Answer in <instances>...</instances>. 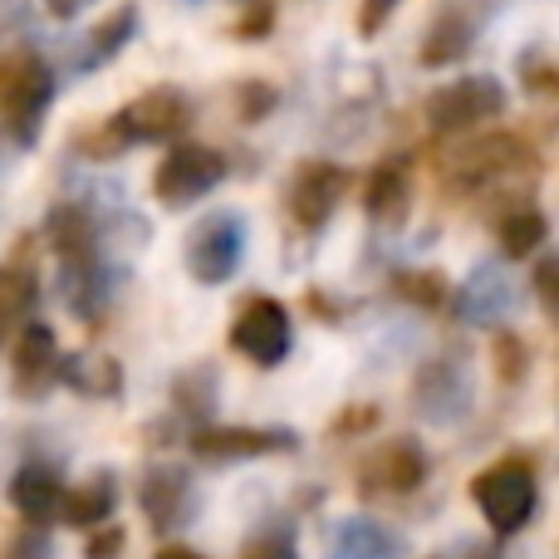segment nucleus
Masks as SVG:
<instances>
[{"label":"nucleus","mask_w":559,"mask_h":559,"mask_svg":"<svg viewBox=\"0 0 559 559\" xmlns=\"http://www.w3.org/2000/svg\"><path fill=\"white\" fill-rule=\"evenodd\" d=\"M226 177V157L206 143H177L173 153L157 163L153 173V197L167 212H182V206L202 202L206 192H216Z\"/></svg>","instance_id":"3"},{"label":"nucleus","mask_w":559,"mask_h":559,"mask_svg":"<svg viewBox=\"0 0 559 559\" xmlns=\"http://www.w3.org/2000/svg\"><path fill=\"white\" fill-rule=\"evenodd\" d=\"M241 559H299L295 531L289 525H261L241 540Z\"/></svg>","instance_id":"28"},{"label":"nucleus","mask_w":559,"mask_h":559,"mask_svg":"<svg viewBox=\"0 0 559 559\" xmlns=\"http://www.w3.org/2000/svg\"><path fill=\"white\" fill-rule=\"evenodd\" d=\"M10 559H49V540H45V525H29L15 545H10Z\"/></svg>","instance_id":"35"},{"label":"nucleus","mask_w":559,"mask_h":559,"mask_svg":"<svg viewBox=\"0 0 559 559\" xmlns=\"http://www.w3.org/2000/svg\"><path fill=\"white\" fill-rule=\"evenodd\" d=\"M271 25H275V10L265 5V0H251V10H246L241 25H236V35L255 39V35H271Z\"/></svg>","instance_id":"34"},{"label":"nucleus","mask_w":559,"mask_h":559,"mask_svg":"<svg viewBox=\"0 0 559 559\" xmlns=\"http://www.w3.org/2000/svg\"><path fill=\"white\" fill-rule=\"evenodd\" d=\"M545 236H550V222H545V212H535V206H515V212H506L501 226H496V241H501V251L511 255V261L535 255L545 246Z\"/></svg>","instance_id":"25"},{"label":"nucleus","mask_w":559,"mask_h":559,"mask_svg":"<svg viewBox=\"0 0 559 559\" xmlns=\"http://www.w3.org/2000/svg\"><path fill=\"white\" fill-rule=\"evenodd\" d=\"M397 5H403V0H364V5H358V35H378V29L393 20Z\"/></svg>","instance_id":"33"},{"label":"nucleus","mask_w":559,"mask_h":559,"mask_svg":"<svg viewBox=\"0 0 559 559\" xmlns=\"http://www.w3.org/2000/svg\"><path fill=\"white\" fill-rule=\"evenodd\" d=\"M472 501L486 515L501 540L521 535L535 521V506H540V486H535V462L531 456H501L496 466L472 476Z\"/></svg>","instance_id":"2"},{"label":"nucleus","mask_w":559,"mask_h":559,"mask_svg":"<svg viewBox=\"0 0 559 559\" xmlns=\"http://www.w3.org/2000/svg\"><path fill=\"white\" fill-rule=\"evenodd\" d=\"M246 255V222L236 212H212L187 236V271L197 285H226L241 271Z\"/></svg>","instance_id":"6"},{"label":"nucleus","mask_w":559,"mask_h":559,"mask_svg":"<svg viewBox=\"0 0 559 559\" xmlns=\"http://www.w3.org/2000/svg\"><path fill=\"white\" fill-rule=\"evenodd\" d=\"M334 559H403V540L373 515H348L334 525Z\"/></svg>","instance_id":"20"},{"label":"nucleus","mask_w":559,"mask_h":559,"mask_svg":"<svg viewBox=\"0 0 559 559\" xmlns=\"http://www.w3.org/2000/svg\"><path fill=\"white\" fill-rule=\"evenodd\" d=\"M29 241H35V236H25V246L0 265V329L29 319V309H35V299H39V271H35V261H29Z\"/></svg>","instance_id":"21"},{"label":"nucleus","mask_w":559,"mask_h":559,"mask_svg":"<svg viewBox=\"0 0 559 559\" xmlns=\"http://www.w3.org/2000/svg\"><path fill=\"white\" fill-rule=\"evenodd\" d=\"M511 309V285H506L496 271H476L466 280V289L456 295V314L472 319V324H486V319H501Z\"/></svg>","instance_id":"24"},{"label":"nucleus","mask_w":559,"mask_h":559,"mask_svg":"<svg viewBox=\"0 0 559 559\" xmlns=\"http://www.w3.org/2000/svg\"><path fill=\"white\" fill-rule=\"evenodd\" d=\"M476 403V378L466 358H427L413 378V407L417 417L427 423L447 427V423H462Z\"/></svg>","instance_id":"7"},{"label":"nucleus","mask_w":559,"mask_h":559,"mask_svg":"<svg viewBox=\"0 0 559 559\" xmlns=\"http://www.w3.org/2000/svg\"><path fill=\"white\" fill-rule=\"evenodd\" d=\"M153 559H206L202 550H192V545H163Z\"/></svg>","instance_id":"38"},{"label":"nucleus","mask_w":559,"mask_h":559,"mask_svg":"<svg viewBox=\"0 0 559 559\" xmlns=\"http://www.w3.org/2000/svg\"><path fill=\"white\" fill-rule=\"evenodd\" d=\"M88 5H98V0H45V10L55 20H74V15H84Z\"/></svg>","instance_id":"37"},{"label":"nucleus","mask_w":559,"mask_h":559,"mask_svg":"<svg viewBox=\"0 0 559 559\" xmlns=\"http://www.w3.org/2000/svg\"><path fill=\"white\" fill-rule=\"evenodd\" d=\"M10 506H15L29 525L59 521V511H64V481H59V472L45 462H25L10 476Z\"/></svg>","instance_id":"15"},{"label":"nucleus","mask_w":559,"mask_h":559,"mask_svg":"<svg viewBox=\"0 0 559 559\" xmlns=\"http://www.w3.org/2000/svg\"><path fill=\"white\" fill-rule=\"evenodd\" d=\"M271 108H275V88L271 84H261V79H246V84L236 88V114H241V123H261Z\"/></svg>","instance_id":"30"},{"label":"nucleus","mask_w":559,"mask_h":559,"mask_svg":"<svg viewBox=\"0 0 559 559\" xmlns=\"http://www.w3.org/2000/svg\"><path fill=\"white\" fill-rule=\"evenodd\" d=\"M59 364H64V354H59L55 329L29 319V324L20 329L15 348H10V388H15V397H25V403L45 397L59 378Z\"/></svg>","instance_id":"11"},{"label":"nucleus","mask_w":559,"mask_h":559,"mask_svg":"<svg viewBox=\"0 0 559 559\" xmlns=\"http://www.w3.org/2000/svg\"><path fill=\"white\" fill-rule=\"evenodd\" d=\"M472 45H476V15L466 5H447V10H437L432 25H427L417 59H423V69H447L472 55Z\"/></svg>","instance_id":"16"},{"label":"nucleus","mask_w":559,"mask_h":559,"mask_svg":"<svg viewBox=\"0 0 559 559\" xmlns=\"http://www.w3.org/2000/svg\"><path fill=\"white\" fill-rule=\"evenodd\" d=\"M118 128L128 143H173L187 123H192V104L182 88H147L133 104L118 108Z\"/></svg>","instance_id":"10"},{"label":"nucleus","mask_w":559,"mask_h":559,"mask_svg":"<svg viewBox=\"0 0 559 559\" xmlns=\"http://www.w3.org/2000/svg\"><path fill=\"white\" fill-rule=\"evenodd\" d=\"M407 206H413V177L397 157H383L364 182V212L383 226H397L407 222Z\"/></svg>","instance_id":"18"},{"label":"nucleus","mask_w":559,"mask_h":559,"mask_svg":"<svg viewBox=\"0 0 559 559\" xmlns=\"http://www.w3.org/2000/svg\"><path fill=\"white\" fill-rule=\"evenodd\" d=\"M393 295L417 309H442L452 299V289H447V275H437V271H403L393 280Z\"/></svg>","instance_id":"27"},{"label":"nucleus","mask_w":559,"mask_h":559,"mask_svg":"<svg viewBox=\"0 0 559 559\" xmlns=\"http://www.w3.org/2000/svg\"><path fill=\"white\" fill-rule=\"evenodd\" d=\"M59 378H64L79 397H98V403L123 393V368H118V358H104V354L64 358V364H59Z\"/></svg>","instance_id":"22"},{"label":"nucleus","mask_w":559,"mask_h":559,"mask_svg":"<svg viewBox=\"0 0 559 559\" xmlns=\"http://www.w3.org/2000/svg\"><path fill=\"white\" fill-rule=\"evenodd\" d=\"M114 511H118L114 472H94V476H84L74 491H64V511H59V521L79 525V531H98V525L114 521Z\"/></svg>","instance_id":"19"},{"label":"nucleus","mask_w":559,"mask_h":559,"mask_svg":"<svg viewBox=\"0 0 559 559\" xmlns=\"http://www.w3.org/2000/svg\"><path fill=\"white\" fill-rule=\"evenodd\" d=\"M506 104H511V98H506L501 79L466 74L427 98V123H432L437 133H472V128H481V123H496V118L506 114Z\"/></svg>","instance_id":"4"},{"label":"nucleus","mask_w":559,"mask_h":559,"mask_svg":"<svg viewBox=\"0 0 559 559\" xmlns=\"http://www.w3.org/2000/svg\"><path fill=\"white\" fill-rule=\"evenodd\" d=\"M138 506H143L147 525H153L157 535L182 531L197 511L192 476H187L182 466H153V472L143 476V486H138Z\"/></svg>","instance_id":"14"},{"label":"nucleus","mask_w":559,"mask_h":559,"mask_svg":"<svg viewBox=\"0 0 559 559\" xmlns=\"http://www.w3.org/2000/svg\"><path fill=\"white\" fill-rule=\"evenodd\" d=\"M55 104V69L35 49H5L0 55V128L20 147H35L39 123Z\"/></svg>","instance_id":"1"},{"label":"nucleus","mask_w":559,"mask_h":559,"mask_svg":"<svg viewBox=\"0 0 559 559\" xmlns=\"http://www.w3.org/2000/svg\"><path fill=\"white\" fill-rule=\"evenodd\" d=\"M531 289H535V299H540V305L559 319V251H555V255H545V261L535 265Z\"/></svg>","instance_id":"31"},{"label":"nucleus","mask_w":559,"mask_h":559,"mask_svg":"<svg viewBox=\"0 0 559 559\" xmlns=\"http://www.w3.org/2000/svg\"><path fill=\"white\" fill-rule=\"evenodd\" d=\"M358 476H364V481H358L364 496H407L427 481V452L413 437H393V442H383L368 456Z\"/></svg>","instance_id":"13"},{"label":"nucleus","mask_w":559,"mask_h":559,"mask_svg":"<svg viewBox=\"0 0 559 559\" xmlns=\"http://www.w3.org/2000/svg\"><path fill=\"white\" fill-rule=\"evenodd\" d=\"M123 545H128V531L123 525H98L94 535H88V545H84V559H118L123 555Z\"/></svg>","instance_id":"32"},{"label":"nucleus","mask_w":559,"mask_h":559,"mask_svg":"<svg viewBox=\"0 0 559 559\" xmlns=\"http://www.w3.org/2000/svg\"><path fill=\"white\" fill-rule=\"evenodd\" d=\"M496 373H501V383H521L525 368H531V348L521 344L515 334H496Z\"/></svg>","instance_id":"29"},{"label":"nucleus","mask_w":559,"mask_h":559,"mask_svg":"<svg viewBox=\"0 0 559 559\" xmlns=\"http://www.w3.org/2000/svg\"><path fill=\"white\" fill-rule=\"evenodd\" d=\"M45 241L55 246V255L64 265H88L98 261V222L84 202H64L49 212L45 222Z\"/></svg>","instance_id":"17"},{"label":"nucleus","mask_w":559,"mask_h":559,"mask_svg":"<svg viewBox=\"0 0 559 559\" xmlns=\"http://www.w3.org/2000/svg\"><path fill=\"white\" fill-rule=\"evenodd\" d=\"M197 462H255V456H280V452H295L299 437L285 432V427H197L187 437Z\"/></svg>","instance_id":"8"},{"label":"nucleus","mask_w":559,"mask_h":559,"mask_svg":"<svg viewBox=\"0 0 559 559\" xmlns=\"http://www.w3.org/2000/svg\"><path fill=\"white\" fill-rule=\"evenodd\" d=\"M231 348L241 358H251L255 368H280L295 348V324L289 309L271 295H251L231 319Z\"/></svg>","instance_id":"5"},{"label":"nucleus","mask_w":559,"mask_h":559,"mask_svg":"<svg viewBox=\"0 0 559 559\" xmlns=\"http://www.w3.org/2000/svg\"><path fill=\"white\" fill-rule=\"evenodd\" d=\"M531 163V143H521V138L511 133H491L481 138V143H466L462 153L447 163V177H452V187H462V192H476V187L496 182V177L515 173V167Z\"/></svg>","instance_id":"12"},{"label":"nucleus","mask_w":559,"mask_h":559,"mask_svg":"<svg viewBox=\"0 0 559 559\" xmlns=\"http://www.w3.org/2000/svg\"><path fill=\"white\" fill-rule=\"evenodd\" d=\"M344 192H348V167L309 157V163H299V173L289 177L285 202H289V216H295L299 231H319V226H329V216L338 212Z\"/></svg>","instance_id":"9"},{"label":"nucleus","mask_w":559,"mask_h":559,"mask_svg":"<svg viewBox=\"0 0 559 559\" xmlns=\"http://www.w3.org/2000/svg\"><path fill=\"white\" fill-rule=\"evenodd\" d=\"M173 397H177V413H187L192 423L206 427V417H212V407H216V368L197 364V368H187V373H177Z\"/></svg>","instance_id":"26"},{"label":"nucleus","mask_w":559,"mask_h":559,"mask_svg":"<svg viewBox=\"0 0 559 559\" xmlns=\"http://www.w3.org/2000/svg\"><path fill=\"white\" fill-rule=\"evenodd\" d=\"M378 423V407H354V413H344L338 417V432H358V427H373Z\"/></svg>","instance_id":"36"},{"label":"nucleus","mask_w":559,"mask_h":559,"mask_svg":"<svg viewBox=\"0 0 559 559\" xmlns=\"http://www.w3.org/2000/svg\"><path fill=\"white\" fill-rule=\"evenodd\" d=\"M133 35H138V5L128 0V5H118L114 15H104L88 29L84 49H79V69H98V64H108V59H118Z\"/></svg>","instance_id":"23"}]
</instances>
